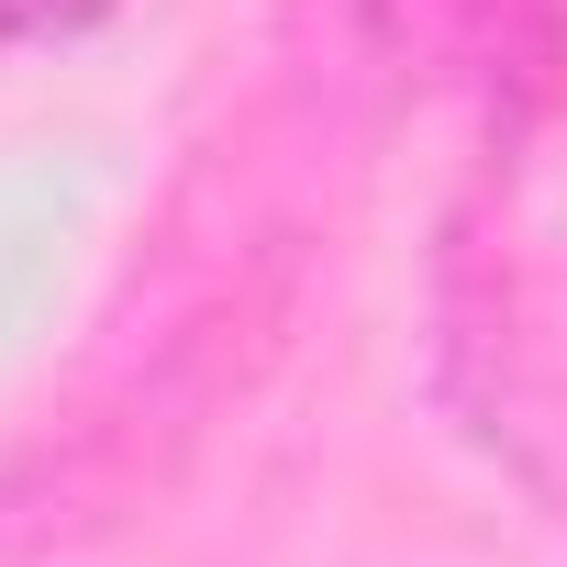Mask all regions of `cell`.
<instances>
[{"label":"cell","instance_id":"6da1fadb","mask_svg":"<svg viewBox=\"0 0 567 567\" xmlns=\"http://www.w3.org/2000/svg\"><path fill=\"white\" fill-rule=\"evenodd\" d=\"M434 368L467 434L567 512V112H523L445 212Z\"/></svg>","mask_w":567,"mask_h":567},{"label":"cell","instance_id":"7a4b0ae2","mask_svg":"<svg viewBox=\"0 0 567 567\" xmlns=\"http://www.w3.org/2000/svg\"><path fill=\"white\" fill-rule=\"evenodd\" d=\"M523 23H556V0H379V34L445 79H501L523 56H556V34H512Z\"/></svg>","mask_w":567,"mask_h":567},{"label":"cell","instance_id":"3957f363","mask_svg":"<svg viewBox=\"0 0 567 567\" xmlns=\"http://www.w3.org/2000/svg\"><path fill=\"white\" fill-rule=\"evenodd\" d=\"M79 12H101V0H0V45H34V34H68Z\"/></svg>","mask_w":567,"mask_h":567}]
</instances>
